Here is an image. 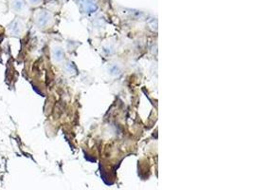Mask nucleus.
<instances>
[{
  "label": "nucleus",
  "mask_w": 253,
  "mask_h": 190,
  "mask_svg": "<svg viewBox=\"0 0 253 190\" xmlns=\"http://www.w3.org/2000/svg\"><path fill=\"white\" fill-rule=\"evenodd\" d=\"M35 21L36 26L38 28L45 29V28L49 27L52 24L53 17H52V14L50 12L41 10V11H38L35 13Z\"/></svg>",
  "instance_id": "obj_1"
},
{
  "label": "nucleus",
  "mask_w": 253,
  "mask_h": 190,
  "mask_svg": "<svg viewBox=\"0 0 253 190\" xmlns=\"http://www.w3.org/2000/svg\"><path fill=\"white\" fill-rule=\"evenodd\" d=\"M25 29H26L25 23L20 18L13 19L10 25L8 26L9 34L12 36H15V37H20V36H23Z\"/></svg>",
  "instance_id": "obj_2"
},
{
  "label": "nucleus",
  "mask_w": 253,
  "mask_h": 190,
  "mask_svg": "<svg viewBox=\"0 0 253 190\" xmlns=\"http://www.w3.org/2000/svg\"><path fill=\"white\" fill-rule=\"evenodd\" d=\"M11 10L18 15L25 16L29 12V7L25 0H11Z\"/></svg>",
  "instance_id": "obj_3"
},
{
  "label": "nucleus",
  "mask_w": 253,
  "mask_h": 190,
  "mask_svg": "<svg viewBox=\"0 0 253 190\" xmlns=\"http://www.w3.org/2000/svg\"><path fill=\"white\" fill-rule=\"evenodd\" d=\"M51 55H52V59L55 63H61L65 59V51L63 48L60 46H54L52 48Z\"/></svg>",
  "instance_id": "obj_4"
},
{
  "label": "nucleus",
  "mask_w": 253,
  "mask_h": 190,
  "mask_svg": "<svg viewBox=\"0 0 253 190\" xmlns=\"http://www.w3.org/2000/svg\"><path fill=\"white\" fill-rule=\"evenodd\" d=\"M109 71H110V74H112V75H120L121 74V67L119 66V65H117V64H114V65H111L110 66V68H109Z\"/></svg>",
  "instance_id": "obj_5"
},
{
  "label": "nucleus",
  "mask_w": 253,
  "mask_h": 190,
  "mask_svg": "<svg viewBox=\"0 0 253 190\" xmlns=\"http://www.w3.org/2000/svg\"><path fill=\"white\" fill-rule=\"evenodd\" d=\"M43 2V0H27L28 5H30L31 7H37L39 5H41Z\"/></svg>",
  "instance_id": "obj_6"
}]
</instances>
